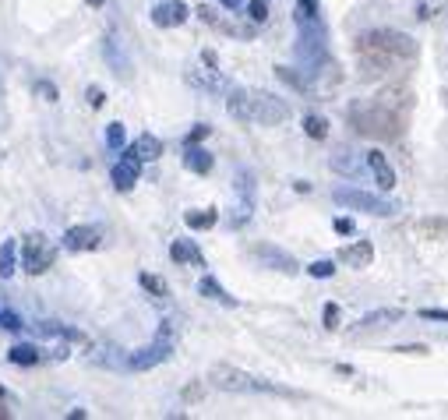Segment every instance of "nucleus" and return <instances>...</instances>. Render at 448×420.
Returning a JSON list of instances; mask_svg holds the SVG:
<instances>
[{
	"mask_svg": "<svg viewBox=\"0 0 448 420\" xmlns=\"http://www.w3.org/2000/svg\"><path fill=\"white\" fill-rule=\"evenodd\" d=\"M357 53H360L364 71L385 75V71H395L402 61H413V57H416V43H413L406 32L374 29V32H364V36L357 39Z\"/></svg>",
	"mask_w": 448,
	"mask_h": 420,
	"instance_id": "obj_1",
	"label": "nucleus"
},
{
	"mask_svg": "<svg viewBox=\"0 0 448 420\" xmlns=\"http://www.w3.org/2000/svg\"><path fill=\"white\" fill-rule=\"evenodd\" d=\"M226 110L233 120L241 124H262V127H276L290 117V106L272 96V92H262V89H233L230 99H226Z\"/></svg>",
	"mask_w": 448,
	"mask_h": 420,
	"instance_id": "obj_2",
	"label": "nucleus"
},
{
	"mask_svg": "<svg viewBox=\"0 0 448 420\" xmlns=\"http://www.w3.org/2000/svg\"><path fill=\"white\" fill-rule=\"evenodd\" d=\"M350 120H353V127H357L360 134H371V138H381V141H392V138H399V131H402L399 113H392L381 99L353 106V110H350Z\"/></svg>",
	"mask_w": 448,
	"mask_h": 420,
	"instance_id": "obj_3",
	"label": "nucleus"
},
{
	"mask_svg": "<svg viewBox=\"0 0 448 420\" xmlns=\"http://www.w3.org/2000/svg\"><path fill=\"white\" fill-rule=\"evenodd\" d=\"M208 381L215 388H222V392H276V395H286V388H279V385H272L265 378H255V374H248L241 367H230V364H215L208 371Z\"/></svg>",
	"mask_w": 448,
	"mask_h": 420,
	"instance_id": "obj_4",
	"label": "nucleus"
},
{
	"mask_svg": "<svg viewBox=\"0 0 448 420\" xmlns=\"http://www.w3.org/2000/svg\"><path fill=\"white\" fill-rule=\"evenodd\" d=\"M332 198H335V205H346V208H353V212H371V216H395L399 212L395 201L378 198V194H367L360 187H335Z\"/></svg>",
	"mask_w": 448,
	"mask_h": 420,
	"instance_id": "obj_5",
	"label": "nucleus"
},
{
	"mask_svg": "<svg viewBox=\"0 0 448 420\" xmlns=\"http://www.w3.org/2000/svg\"><path fill=\"white\" fill-rule=\"evenodd\" d=\"M169 353H173V329L162 325L159 336H155L148 346H141V350H134V353L127 357V367H131V371H148V367L169 360Z\"/></svg>",
	"mask_w": 448,
	"mask_h": 420,
	"instance_id": "obj_6",
	"label": "nucleus"
},
{
	"mask_svg": "<svg viewBox=\"0 0 448 420\" xmlns=\"http://www.w3.org/2000/svg\"><path fill=\"white\" fill-rule=\"evenodd\" d=\"M53 258H57V248H53L43 234L22 237V265H25L29 276H43V272L53 265Z\"/></svg>",
	"mask_w": 448,
	"mask_h": 420,
	"instance_id": "obj_7",
	"label": "nucleus"
},
{
	"mask_svg": "<svg viewBox=\"0 0 448 420\" xmlns=\"http://www.w3.org/2000/svg\"><path fill=\"white\" fill-rule=\"evenodd\" d=\"M103 244V230L99 227H71L64 234V248L68 251H96Z\"/></svg>",
	"mask_w": 448,
	"mask_h": 420,
	"instance_id": "obj_8",
	"label": "nucleus"
},
{
	"mask_svg": "<svg viewBox=\"0 0 448 420\" xmlns=\"http://www.w3.org/2000/svg\"><path fill=\"white\" fill-rule=\"evenodd\" d=\"M138 173H141V159H134V155L127 152L120 163H113L110 180H113V187H117V191H131V187L138 184Z\"/></svg>",
	"mask_w": 448,
	"mask_h": 420,
	"instance_id": "obj_9",
	"label": "nucleus"
},
{
	"mask_svg": "<svg viewBox=\"0 0 448 420\" xmlns=\"http://www.w3.org/2000/svg\"><path fill=\"white\" fill-rule=\"evenodd\" d=\"M152 22H155L159 29L184 25V22H187V4H180V0H166V4H155V8H152Z\"/></svg>",
	"mask_w": 448,
	"mask_h": 420,
	"instance_id": "obj_10",
	"label": "nucleus"
},
{
	"mask_svg": "<svg viewBox=\"0 0 448 420\" xmlns=\"http://www.w3.org/2000/svg\"><path fill=\"white\" fill-rule=\"evenodd\" d=\"M339 262H346L350 269H367L374 262V244L371 241H353L339 251Z\"/></svg>",
	"mask_w": 448,
	"mask_h": 420,
	"instance_id": "obj_11",
	"label": "nucleus"
},
{
	"mask_svg": "<svg viewBox=\"0 0 448 420\" xmlns=\"http://www.w3.org/2000/svg\"><path fill=\"white\" fill-rule=\"evenodd\" d=\"M367 166H371V173H374V184H378L381 191H392V187H395V170L388 166L385 152L371 148V152H367Z\"/></svg>",
	"mask_w": 448,
	"mask_h": 420,
	"instance_id": "obj_12",
	"label": "nucleus"
},
{
	"mask_svg": "<svg viewBox=\"0 0 448 420\" xmlns=\"http://www.w3.org/2000/svg\"><path fill=\"white\" fill-rule=\"evenodd\" d=\"M131 155H134V159H141V163H152V159H159V155H162V141H159L155 134H138V138H134V145H131Z\"/></svg>",
	"mask_w": 448,
	"mask_h": 420,
	"instance_id": "obj_13",
	"label": "nucleus"
},
{
	"mask_svg": "<svg viewBox=\"0 0 448 420\" xmlns=\"http://www.w3.org/2000/svg\"><path fill=\"white\" fill-rule=\"evenodd\" d=\"M15 272H18V244L4 241V244H0V276L11 279Z\"/></svg>",
	"mask_w": 448,
	"mask_h": 420,
	"instance_id": "obj_14",
	"label": "nucleus"
},
{
	"mask_svg": "<svg viewBox=\"0 0 448 420\" xmlns=\"http://www.w3.org/2000/svg\"><path fill=\"white\" fill-rule=\"evenodd\" d=\"M184 166H187L191 173H208V170H212V155H208L205 148H198V145H187Z\"/></svg>",
	"mask_w": 448,
	"mask_h": 420,
	"instance_id": "obj_15",
	"label": "nucleus"
},
{
	"mask_svg": "<svg viewBox=\"0 0 448 420\" xmlns=\"http://www.w3.org/2000/svg\"><path fill=\"white\" fill-rule=\"evenodd\" d=\"M198 293H201V297H208V300H219V304H230V307L237 304V300H233V297H230L226 290H222V286H219V283H215L212 276H205V279L198 283Z\"/></svg>",
	"mask_w": 448,
	"mask_h": 420,
	"instance_id": "obj_16",
	"label": "nucleus"
},
{
	"mask_svg": "<svg viewBox=\"0 0 448 420\" xmlns=\"http://www.w3.org/2000/svg\"><path fill=\"white\" fill-rule=\"evenodd\" d=\"M392 322H402V311H374V314L360 318V329H388Z\"/></svg>",
	"mask_w": 448,
	"mask_h": 420,
	"instance_id": "obj_17",
	"label": "nucleus"
},
{
	"mask_svg": "<svg viewBox=\"0 0 448 420\" xmlns=\"http://www.w3.org/2000/svg\"><path fill=\"white\" fill-rule=\"evenodd\" d=\"M169 258L173 262H198L201 265V255H198V248L191 241H173L169 244Z\"/></svg>",
	"mask_w": 448,
	"mask_h": 420,
	"instance_id": "obj_18",
	"label": "nucleus"
},
{
	"mask_svg": "<svg viewBox=\"0 0 448 420\" xmlns=\"http://www.w3.org/2000/svg\"><path fill=\"white\" fill-rule=\"evenodd\" d=\"M255 255L265 258V262H272V265H279V272H297V262L286 258V255H279L276 248H255Z\"/></svg>",
	"mask_w": 448,
	"mask_h": 420,
	"instance_id": "obj_19",
	"label": "nucleus"
},
{
	"mask_svg": "<svg viewBox=\"0 0 448 420\" xmlns=\"http://www.w3.org/2000/svg\"><path fill=\"white\" fill-rule=\"evenodd\" d=\"M8 360H11V364L29 367V364H39V360H43V353H39L36 346H29V343H25V346H15V350L8 353Z\"/></svg>",
	"mask_w": 448,
	"mask_h": 420,
	"instance_id": "obj_20",
	"label": "nucleus"
},
{
	"mask_svg": "<svg viewBox=\"0 0 448 420\" xmlns=\"http://www.w3.org/2000/svg\"><path fill=\"white\" fill-rule=\"evenodd\" d=\"M416 230H420L423 237L437 241V237H448V219H420V223H416Z\"/></svg>",
	"mask_w": 448,
	"mask_h": 420,
	"instance_id": "obj_21",
	"label": "nucleus"
},
{
	"mask_svg": "<svg viewBox=\"0 0 448 420\" xmlns=\"http://www.w3.org/2000/svg\"><path fill=\"white\" fill-rule=\"evenodd\" d=\"M184 219H187L191 230H208V227H215L219 216H215V208H205V212H187Z\"/></svg>",
	"mask_w": 448,
	"mask_h": 420,
	"instance_id": "obj_22",
	"label": "nucleus"
},
{
	"mask_svg": "<svg viewBox=\"0 0 448 420\" xmlns=\"http://www.w3.org/2000/svg\"><path fill=\"white\" fill-rule=\"evenodd\" d=\"M304 131H307V138H325L328 134V124H325V117H318V113H311V117H304Z\"/></svg>",
	"mask_w": 448,
	"mask_h": 420,
	"instance_id": "obj_23",
	"label": "nucleus"
},
{
	"mask_svg": "<svg viewBox=\"0 0 448 420\" xmlns=\"http://www.w3.org/2000/svg\"><path fill=\"white\" fill-rule=\"evenodd\" d=\"M300 22H318V0H297Z\"/></svg>",
	"mask_w": 448,
	"mask_h": 420,
	"instance_id": "obj_24",
	"label": "nucleus"
},
{
	"mask_svg": "<svg viewBox=\"0 0 448 420\" xmlns=\"http://www.w3.org/2000/svg\"><path fill=\"white\" fill-rule=\"evenodd\" d=\"M0 329H8V332H18V329H25V322H22L18 314H11V311H4V307H0Z\"/></svg>",
	"mask_w": 448,
	"mask_h": 420,
	"instance_id": "obj_25",
	"label": "nucleus"
},
{
	"mask_svg": "<svg viewBox=\"0 0 448 420\" xmlns=\"http://www.w3.org/2000/svg\"><path fill=\"white\" fill-rule=\"evenodd\" d=\"M106 145L110 148H124V124H110L106 127Z\"/></svg>",
	"mask_w": 448,
	"mask_h": 420,
	"instance_id": "obj_26",
	"label": "nucleus"
},
{
	"mask_svg": "<svg viewBox=\"0 0 448 420\" xmlns=\"http://www.w3.org/2000/svg\"><path fill=\"white\" fill-rule=\"evenodd\" d=\"M141 286H145L148 293H155V297H166V283H162L159 276H148V272H145V276H141Z\"/></svg>",
	"mask_w": 448,
	"mask_h": 420,
	"instance_id": "obj_27",
	"label": "nucleus"
},
{
	"mask_svg": "<svg viewBox=\"0 0 448 420\" xmlns=\"http://www.w3.org/2000/svg\"><path fill=\"white\" fill-rule=\"evenodd\" d=\"M307 272L314 279H328V276H335V265L332 262H314V265H307Z\"/></svg>",
	"mask_w": 448,
	"mask_h": 420,
	"instance_id": "obj_28",
	"label": "nucleus"
},
{
	"mask_svg": "<svg viewBox=\"0 0 448 420\" xmlns=\"http://www.w3.org/2000/svg\"><path fill=\"white\" fill-rule=\"evenodd\" d=\"M248 15H251V22H265V18H269V8L262 4V0H251V4H248Z\"/></svg>",
	"mask_w": 448,
	"mask_h": 420,
	"instance_id": "obj_29",
	"label": "nucleus"
},
{
	"mask_svg": "<svg viewBox=\"0 0 448 420\" xmlns=\"http://www.w3.org/2000/svg\"><path fill=\"white\" fill-rule=\"evenodd\" d=\"M36 96H39V99H46V103H57V85L39 82V85H36Z\"/></svg>",
	"mask_w": 448,
	"mask_h": 420,
	"instance_id": "obj_30",
	"label": "nucleus"
},
{
	"mask_svg": "<svg viewBox=\"0 0 448 420\" xmlns=\"http://www.w3.org/2000/svg\"><path fill=\"white\" fill-rule=\"evenodd\" d=\"M420 318H423V322H448V311H441V307H423Z\"/></svg>",
	"mask_w": 448,
	"mask_h": 420,
	"instance_id": "obj_31",
	"label": "nucleus"
},
{
	"mask_svg": "<svg viewBox=\"0 0 448 420\" xmlns=\"http://www.w3.org/2000/svg\"><path fill=\"white\" fill-rule=\"evenodd\" d=\"M325 329H339V307L325 304Z\"/></svg>",
	"mask_w": 448,
	"mask_h": 420,
	"instance_id": "obj_32",
	"label": "nucleus"
},
{
	"mask_svg": "<svg viewBox=\"0 0 448 420\" xmlns=\"http://www.w3.org/2000/svg\"><path fill=\"white\" fill-rule=\"evenodd\" d=\"M208 131H212V127H208V124H198V127H194V131H191V134H187V145H198V141H201V138H208Z\"/></svg>",
	"mask_w": 448,
	"mask_h": 420,
	"instance_id": "obj_33",
	"label": "nucleus"
},
{
	"mask_svg": "<svg viewBox=\"0 0 448 420\" xmlns=\"http://www.w3.org/2000/svg\"><path fill=\"white\" fill-rule=\"evenodd\" d=\"M335 234H353V219L339 216V219H335Z\"/></svg>",
	"mask_w": 448,
	"mask_h": 420,
	"instance_id": "obj_34",
	"label": "nucleus"
},
{
	"mask_svg": "<svg viewBox=\"0 0 448 420\" xmlns=\"http://www.w3.org/2000/svg\"><path fill=\"white\" fill-rule=\"evenodd\" d=\"M89 103H92V106H103V92H99V89H89Z\"/></svg>",
	"mask_w": 448,
	"mask_h": 420,
	"instance_id": "obj_35",
	"label": "nucleus"
},
{
	"mask_svg": "<svg viewBox=\"0 0 448 420\" xmlns=\"http://www.w3.org/2000/svg\"><path fill=\"white\" fill-rule=\"evenodd\" d=\"M395 353H427V346H395Z\"/></svg>",
	"mask_w": 448,
	"mask_h": 420,
	"instance_id": "obj_36",
	"label": "nucleus"
},
{
	"mask_svg": "<svg viewBox=\"0 0 448 420\" xmlns=\"http://www.w3.org/2000/svg\"><path fill=\"white\" fill-rule=\"evenodd\" d=\"M219 4H222V8H230V11H237V8L244 4V0H219Z\"/></svg>",
	"mask_w": 448,
	"mask_h": 420,
	"instance_id": "obj_37",
	"label": "nucleus"
},
{
	"mask_svg": "<svg viewBox=\"0 0 448 420\" xmlns=\"http://www.w3.org/2000/svg\"><path fill=\"white\" fill-rule=\"evenodd\" d=\"M0 395H4V388H0Z\"/></svg>",
	"mask_w": 448,
	"mask_h": 420,
	"instance_id": "obj_38",
	"label": "nucleus"
}]
</instances>
